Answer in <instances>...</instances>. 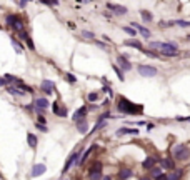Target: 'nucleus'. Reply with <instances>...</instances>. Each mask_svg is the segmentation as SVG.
Wrapping results in <instances>:
<instances>
[{"mask_svg": "<svg viewBox=\"0 0 190 180\" xmlns=\"http://www.w3.org/2000/svg\"><path fill=\"white\" fill-rule=\"evenodd\" d=\"M115 108H117V112L120 115H144V112H145L144 105L129 100L125 95H117Z\"/></svg>", "mask_w": 190, "mask_h": 180, "instance_id": "obj_1", "label": "nucleus"}, {"mask_svg": "<svg viewBox=\"0 0 190 180\" xmlns=\"http://www.w3.org/2000/svg\"><path fill=\"white\" fill-rule=\"evenodd\" d=\"M170 157L175 162H188L190 160V147L187 144H175L170 147Z\"/></svg>", "mask_w": 190, "mask_h": 180, "instance_id": "obj_2", "label": "nucleus"}, {"mask_svg": "<svg viewBox=\"0 0 190 180\" xmlns=\"http://www.w3.org/2000/svg\"><path fill=\"white\" fill-rule=\"evenodd\" d=\"M5 25H7L14 33H18L20 30L25 29V23H23L22 17L17 14H7L5 15Z\"/></svg>", "mask_w": 190, "mask_h": 180, "instance_id": "obj_3", "label": "nucleus"}, {"mask_svg": "<svg viewBox=\"0 0 190 180\" xmlns=\"http://www.w3.org/2000/svg\"><path fill=\"white\" fill-rule=\"evenodd\" d=\"M83 150H85V147H80V148H77V150H73L72 154L68 155V159L65 160V165H64V169H62V177L64 175H67L68 172H70V169H72L73 165H77V162H79V159L82 157V154H83Z\"/></svg>", "mask_w": 190, "mask_h": 180, "instance_id": "obj_4", "label": "nucleus"}, {"mask_svg": "<svg viewBox=\"0 0 190 180\" xmlns=\"http://www.w3.org/2000/svg\"><path fill=\"white\" fill-rule=\"evenodd\" d=\"M33 104H35V115H45L47 110L50 108V100L45 95H39V97H33Z\"/></svg>", "mask_w": 190, "mask_h": 180, "instance_id": "obj_5", "label": "nucleus"}, {"mask_svg": "<svg viewBox=\"0 0 190 180\" xmlns=\"http://www.w3.org/2000/svg\"><path fill=\"white\" fill-rule=\"evenodd\" d=\"M137 72H139L140 77H144V79H152V77L158 75V69L157 67L148 65V64H139L137 65Z\"/></svg>", "mask_w": 190, "mask_h": 180, "instance_id": "obj_6", "label": "nucleus"}, {"mask_svg": "<svg viewBox=\"0 0 190 180\" xmlns=\"http://www.w3.org/2000/svg\"><path fill=\"white\" fill-rule=\"evenodd\" d=\"M39 90H40V94H42V95H45V97H50L55 90H57V85H55L54 80L43 79L42 82H40V85H39Z\"/></svg>", "mask_w": 190, "mask_h": 180, "instance_id": "obj_7", "label": "nucleus"}, {"mask_svg": "<svg viewBox=\"0 0 190 180\" xmlns=\"http://www.w3.org/2000/svg\"><path fill=\"white\" fill-rule=\"evenodd\" d=\"M105 7H107V10L110 12L112 15H115V17H125V15H129V8H127L125 5H118V4L107 2Z\"/></svg>", "mask_w": 190, "mask_h": 180, "instance_id": "obj_8", "label": "nucleus"}, {"mask_svg": "<svg viewBox=\"0 0 190 180\" xmlns=\"http://www.w3.org/2000/svg\"><path fill=\"white\" fill-rule=\"evenodd\" d=\"M102 170H104V165H102L100 160L93 162L92 167L89 169V180H102V177H104Z\"/></svg>", "mask_w": 190, "mask_h": 180, "instance_id": "obj_9", "label": "nucleus"}, {"mask_svg": "<svg viewBox=\"0 0 190 180\" xmlns=\"http://www.w3.org/2000/svg\"><path fill=\"white\" fill-rule=\"evenodd\" d=\"M50 107H52V112H54L55 117L67 119V115H68V107L65 104H60L58 100H55V102H52V104H50Z\"/></svg>", "mask_w": 190, "mask_h": 180, "instance_id": "obj_10", "label": "nucleus"}, {"mask_svg": "<svg viewBox=\"0 0 190 180\" xmlns=\"http://www.w3.org/2000/svg\"><path fill=\"white\" fill-rule=\"evenodd\" d=\"M115 64H117L125 73H127V72H132V70H133V64H132V62H130L127 57H123L122 54L117 55V58H115Z\"/></svg>", "mask_w": 190, "mask_h": 180, "instance_id": "obj_11", "label": "nucleus"}, {"mask_svg": "<svg viewBox=\"0 0 190 180\" xmlns=\"http://www.w3.org/2000/svg\"><path fill=\"white\" fill-rule=\"evenodd\" d=\"M117 137H125V135H133V137H139L140 135V130L137 127H129V125H122L120 129L115 132Z\"/></svg>", "mask_w": 190, "mask_h": 180, "instance_id": "obj_12", "label": "nucleus"}, {"mask_svg": "<svg viewBox=\"0 0 190 180\" xmlns=\"http://www.w3.org/2000/svg\"><path fill=\"white\" fill-rule=\"evenodd\" d=\"M158 165H160L165 172H170V170L177 169V162L172 157H160V159H158Z\"/></svg>", "mask_w": 190, "mask_h": 180, "instance_id": "obj_13", "label": "nucleus"}, {"mask_svg": "<svg viewBox=\"0 0 190 180\" xmlns=\"http://www.w3.org/2000/svg\"><path fill=\"white\" fill-rule=\"evenodd\" d=\"M75 129L80 135H87L89 133V129H90V123H89V117H83V119L77 120L75 122Z\"/></svg>", "mask_w": 190, "mask_h": 180, "instance_id": "obj_14", "label": "nucleus"}, {"mask_svg": "<svg viewBox=\"0 0 190 180\" xmlns=\"http://www.w3.org/2000/svg\"><path fill=\"white\" fill-rule=\"evenodd\" d=\"M130 27H133V29H135L137 32L140 33V35L144 37L145 40H150V37H152V32H150V30H148V27L142 25V23H137V22H130Z\"/></svg>", "mask_w": 190, "mask_h": 180, "instance_id": "obj_15", "label": "nucleus"}, {"mask_svg": "<svg viewBox=\"0 0 190 180\" xmlns=\"http://www.w3.org/2000/svg\"><path fill=\"white\" fill-rule=\"evenodd\" d=\"M10 43H12V47H14V50L17 52V54H23V52H25V45H23V42H20L18 37L15 35L14 32L10 33Z\"/></svg>", "mask_w": 190, "mask_h": 180, "instance_id": "obj_16", "label": "nucleus"}, {"mask_svg": "<svg viewBox=\"0 0 190 180\" xmlns=\"http://www.w3.org/2000/svg\"><path fill=\"white\" fill-rule=\"evenodd\" d=\"M83 117H89V105H82V107H79L75 112L72 113V122L75 123L77 120H80V119H83Z\"/></svg>", "mask_w": 190, "mask_h": 180, "instance_id": "obj_17", "label": "nucleus"}, {"mask_svg": "<svg viewBox=\"0 0 190 180\" xmlns=\"http://www.w3.org/2000/svg\"><path fill=\"white\" fill-rule=\"evenodd\" d=\"M158 159H160V157H157V155H148V157H145L144 162H142V169L144 170H150L152 167L158 165Z\"/></svg>", "mask_w": 190, "mask_h": 180, "instance_id": "obj_18", "label": "nucleus"}, {"mask_svg": "<svg viewBox=\"0 0 190 180\" xmlns=\"http://www.w3.org/2000/svg\"><path fill=\"white\" fill-rule=\"evenodd\" d=\"M123 45H125V47H130V48H135V50H139V52H142V50H144V43H142V42H140V40L139 39H125V40H123Z\"/></svg>", "mask_w": 190, "mask_h": 180, "instance_id": "obj_19", "label": "nucleus"}, {"mask_svg": "<svg viewBox=\"0 0 190 180\" xmlns=\"http://www.w3.org/2000/svg\"><path fill=\"white\" fill-rule=\"evenodd\" d=\"M45 172H47L45 163H35V165L32 167V170H30V177H32V178H37V177H42Z\"/></svg>", "mask_w": 190, "mask_h": 180, "instance_id": "obj_20", "label": "nucleus"}, {"mask_svg": "<svg viewBox=\"0 0 190 180\" xmlns=\"http://www.w3.org/2000/svg\"><path fill=\"white\" fill-rule=\"evenodd\" d=\"M5 92H7L8 95H12V97H17V98H22V97H25V92L23 90H20L17 85H8L5 87Z\"/></svg>", "mask_w": 190, "mask_h": 180, "instance_id": "obj_21", "label": "nucleus"}, {"mask_svg": "<svg viewBox=\"0 0 190 180\" xmlns=\"http://www.w3.org/2000/svg\"><path fill=\"white\" fill-rule=\"evenodd\" d=\"M107 125H108V122H107V120H95V123H93L92 130H89V133H87V137H92L93 133L100 132V130H102V129H105Z\"/></svg>", "mask_w": 190, "mask_h": 180, "instance_id": "obj_22", "label": "nucleus"}, {"mask_svg": "<svg viewBox=\"0 0 190 180\" xmlns=\"http://www.w3.org/2000/svg\"><path fill=\"white\" fill-rule=\"evenodd\" d=\"M133 175H135V172L132 169H129V167H123V169L118 170V180H129Z\"/></svg>", "mask_w": 190, "mask_h": 180, "instance_id": "obj_23", "label": "nucleus"}, {"mask_svg": "<svg viewBox=\"0 0 190 180\" xmlns=\"http://www.w3.org/2000/svg\"><path fill=\"white\" fill-rule=\"evenodd\" d=\"M167 173H169V180H182L183 175H185V170L183 169H173Z\"/></svg>", "mask_w": 190, "mask_h": 180, "instance_id": "obj_24", "label": "nucleus"}, {"mask_svg": "<svg viewBox=\"0 0 190 180\" xmlns=\"http://www.w3.org/2000/svg\"><path fill=\"white\" fill-rule=\"evenodd\" d=\"M27 144L32 150H37V145H39V137L32 132H27Z\"/></svg>", "mask_w": 190, "mask_h": 180, "instance_id": "obj_25", "label": "nucleus"}, {"mask_svg": "<svg viewBox=\"0 0 190 180\" xmlns=\"http://www.w3.org/2000/svg\"><path fill=\"white\" fill-rule=\"evenodd\" d=\"M170 27H180V29H190V20H182V18H175V20L169 22Z\"/></svg>", "mask_w": 190, "mask_h": 180, "instance_id": "obj_26", "label": "nucleus"}, {"mask_svg": "<svg viewBox=\"0 0 190 180\" xmlns=\"http://www.w3.org/2000/svg\"><path fill=\"white\" fill-rule=\"evenodd\" d=\"M140 17H142V22H144V23H152V22H154V15H152V12L145 10V8L140 10Z\"/></svg>", "mask_w": 190, "mask_h": 180, "instance_id": "obj_27", "label": "nucleus"}, {"mask_svg": "<svg viewBox=\"0 0 190 180\" xmlns=\"http://www.w3.org/2000/svg\"><path fill=\"white\" fill-rule=\"evenodd\" d=\"M112 70L115 72V75L118 77V80H120V82H125V72H123V70L120 69L117 64H112Z\"/></svg>", "mask_w": 190, "mask_h": 180, "instance_id": "obj_28", "label": "nucleus"}, {"mask_svg": "<svg viewBox=\"0 0 190 180\" xmlns=\"http://www.w3.org/2000/svg\"><path fill=\"white\" fill-rule=\"evenodd\" d=\"M164 172H165V170L162 169L160 165H155V167H152V169L148 170V175L152 177V180H154V178H157V177L160 175V173H164Z\"/></svg>", "mask_w": 190, "mask_h": 180, "instance_id": "obj_29", "label": "nucleus"}, {"mask_svg": "<svg viewBox=\"0 0 190 180\" xmlns=\"http://www.w3.org/2000/svg\"><path fill=\"white\" fill-rule=\"evenodd\" d=\"M5 79H7V82H8V85H17V83H20V82H23V80L20 79V77H15V75H12V73H5Z\"/></svg>", "mask_w": 190, "mask_h": 180, "instance_id": "obj_30", "label": "nucleus"}, {"mask_svg": "<svg viewBox=\"0 0 190 180\" xmlns=\"http://www.w3.org/2000/svg\"><path fill=\"white\" fill-rule=\"evenodd\" d=\"M98 98H100V92H89L87 94V102L89 104H97Z\"/></svg>", "mask_w": 190, "mask_h": 180, "instance_id": "obj_31", "label": "nucleus"}, {"mask_svg": "<svg viewBox=\"0 0 190 180\" xmlns=\"http://www.w3.org/2000/svg\"><path fill=\"white\" fill-rule=\"evenodd\" d=\"M80 37H82L83 40H90V42L95 40V33L90 32V30H82V32H80Z\"/></svg>", "mask_w": 190, "mask_h": 180, "instance_id": "obj_32", "label": "nucleus"}, {"mask_svg": "<svg viewBox=\"0 0 190 180\" xmlns=\"http://www.w3.org/2000/svg\"><path fill=\"white\" fill-rule=\"evenodd\" d=\"M23 45H25L27 48H29V52H37V47H35V42H33L32 37H29V39L23 42Z\"/></svg>", "mask_w": 190, "mask_h": 180, "instance_id": "obj_33", "label": "nucleus"}, {"mask_svg": "<svg viewBox=\"0 0 190 180\" xmlns=\"http://www.w3.org/2000/svg\"><path fill=\"white\" fill-rule=\"evenodd\" d=\"M122 30L125 33H129L130 37H132V39H137V35H139V32H137L135 29H133V27H130V25H125V27H122Z\"/></svg>", "mask_w": 190, "mask_h": 180, "instance_id": "obj_34", "label": "nucleus"}, {"mask_svg": "<svg viewBox=\"0 0 190 180\" xmlns=\"http://www.w3.org/2000/svg\"><path fill=\"white\" fill-rule=\"evenodd\" d=\"M100 94H107L110 98H114V97H115V95H114V90H112V85H110V83H108V85H104V87H102V88H100Z\"/></svg>", "mask_w": 190, "mask_h": 180, "instance_id": "obj_35", "label": "nucleus"}, {"mask_svg": "<svg viewBox=\"0 0 190 180\" xmlns=\"http://www.w3.org/2000/svg\"><path fill=\"white\" fill-rule=\"evenodd\" d=\"M142 54H144V55H147V57H150V58H160L158 52H154L152 48H144V50H142Z\"/></svg>", "mask_w": 190, "mask_h": 180, "instance_id": "obj_36", "label": "nucleus"}, {"mask_svg": "<svg viewBox=\"0 0 190 180\" xmlns=\"http://www.w3.org/2000/svg\"><path fill=\"white\" fill-rule=\"evenodd\" d=\"M64 80L65 82H68V83H77V77L73 75V73H70V72L64 73Z\"/></svg>", "mask_w": 190, "mask_h": 180, "instance_id": "obj_37", "label": "nucleus"}, {"mask_svg": "<svg viewBox=\"0 0 190 180\" xmlns=\"http://www.w3.org/2000/svg\"><path fill=\"white\" fill-rule=\"evenodd\" d=\"M33 127H35L37 130H40L42 133H48V125H43V123L35 122V123H33Z\"/></svg>", "mask_w": 190, "mask_h": 180, "instance_id": "obj_38", "label": "nucleus"}, {"mask_svg": "<svg viewBox=\"0 0 190 180\" xmlns=\"http://www.w3.org/2000/svg\"><path fill=\"white\" fill-rule=\"evenodd\" d=\"M23 110H27L29 113H35V104H33V102L25 104V105H23Z\"/></svg>", "mask_w": 190, "mask_h": 180, "instance_id": "obj_39", "label": "nucleus"}, {"mask_svg": "<svg viewBox=\"0 0 190 180\" xmlns=\"http://www.w3.org/2000/svg\"><path fill=\"white\" fill-rule=\"evenodd\" d=\"M93 43H95V45H98L100 48H108V43H107V42H100V40H93Z\"/></svg>", "mask_w": 190, "mask_h": 180, "instance_id": "obj_40", "label": "nucleus"}, {"mask_svg": "<svg viewBox=\"0 0 190 180\" xmlns=\"http://www.w3.org/2000/svg\"><path fill=\"white\" fill-rule=\"evenodd\" d=\"M110 104H112V98H110V97H107V98H104V102H102L100 105H102V107H105V108H107V107L110 108Z\"/></svg>", "mask_w": 190, "mask_h": 180, "instance_id": "obj_41", "label": "nucleus"}, {"mask_svg": "<svg viewBox=\"0 0 190 180\" xmlns=\"http://www.w3.org/2000/svg\"><path fill=\"white\" fill-rule=\"evenodd\" d=\"M35 122L43 123V125H47V119H45V115H37V120H35Z\"/></svg>", "mask_w": 190, "mask_h": 180, "instance_id": "obj_42", "label": "nucleus"}, {"mask_svg": "<svg viewBox=\"0 0 190 180\" xmlns=\"http://www.w3.org/2000/svg\"><path fill=\"white\" fill-rule=\"evenodd\" d=\"M0 87H2V88H5V87H8V82H7V79H5L4 75L0 77Z\"/></svg>", "mask_w": 190, "mask_h": 180, "instance_id": "obj_43", "label": "nucleus"}, {"mask_svg": "<svg viewBox=\"0 0 190 180\" xmlns=\"http://www.w3.org/2000/svg\"><path fill=\"white\" fill-rule=\"evenodd\" d=\"M29 2H33V0H18V7H20V8H25Z\"/></svg>", "mask_w": 190, "mask_h": 180, "instance_id": "obj_44", "label": "nucleus"}, {"mask_svg": "<svg viewBox=\"0 0 190 180\" xmlns=\"http://www.w3.org/2000/svg\"><path fill=\"white\" fill-rule=\"evenodd\" d=\"M154 180H169V173L164 172V173H160V175H158L157 178H154Z\"/></svg>", "mask_w": 190, "mask_h": 180, "instance_id": "obj_45", "label": "nucleus"}, {"mask_svg": "<svg viewBox=\"0 0 190 180\" xmlns=\"http://www.w3.org/2000/svg\"><path fill=\"white\" fill-rule=\"evenodd\" d=\"M158 27H160V29H169V22H165V20H160L158 22Z\"/></svg>", "mask_w": 190, "mask_h": 180, "instance_id": "obj_46", "label": "nucleus"}, {"mask_svg": "<svg viewBox=\"0 0 190 180\" xmlns=\"http://www.w3.org/2000/svg\"><path fill=\"white\" fill-rule=\"evenodd\" d=\"M145 129H147V130H154V129H155V123L147 122V123H145Z\"/></svg>", "mask_w": 190, "mask_h": 180, "instance_id": "obj_47", "label": "nucleus"}, {"mask_svg": "<svg viewBox=\"0 0 190 180\" xmlns=\"http://www.w3.org/2000/svg\"><path fill=\"white\" fill-rule=\"evenodd\" d=\"M39 2H40V4H43V5H47V7H54L50 0H39Z\"/></svg>", "mask_w": 190, "mask_h": 180, "instance_id": "obj_48", "label": "nucleus"}, {"mask_svg": "<svg viewBox=\"0 0 190 180\" xmlns=\"http://www.w3.org/2000/svg\"><path fill=\"white\" fill-rule=\"evenodd\" d=\"M67 27H68V29H72V30H75V29H77L75 22H67Z\"/></svg>", "mask_w": 190, "mask_h": 180, "instance_id": "obj_49", "label": "nucleus"}, {"mask_svg": "<svg viewBox=\"0 0 190 180\" xmlns=\"http://www.w3.org/2000/svg\"><path fill=\"white\" fill-rule=\"evenodd\" d=\"M104 17L107 18V20H112V18H114V17H112V14H110V12H108V14L105 12V14H104Z\"/></svg>", "mask_w": 190, "mask_h": 180, "instance_id": "obj_50", "label": "nucleus"}, {"mask_svg": "<svg viewBox=\"0 0 190 180\" xmlns=\"http://www.w3.org/2000/svg\"><path fill=\"white\" fill-rule=\"evenodd\" d=\"M50 2H52L54 7H58V5H60V0H50Z\"/></svg>", "mask_w": 190, "mask_h": 180, "instance_id": "obj_51", "label": "nucleus"}, {"mask_svg": "<svg viewBox=\"0 0 190 180\" xmlns=\"http://www.w3.org/2000/svg\"><path fill=\"white\" fill-rule=\"evenodd\" d=\"M139 180H152V177L150 175H148V173H147V175H144V177H140V178Z\"/></svg>", "mask_w": 190, "mask_h": 180, "instance_id": "obj_52", "label": "nucleus"}, {"mask_svg": "<svg viewBox=\"0 0 190 180\" xmlns=\"http://www.w3.org/2000/svg\"><path fill=\"white\" fill-rule=\"evenodd\" d=\"M102 180H114V178H112V175H104L102 177Z\"/></svg>", "mask_w": 190, "mask_h": 180, "instance_id": "obj_53", "label": "nucleus"}, {"mask_svg": "<svg viewBox=\"0 0 190 180\" xmlns=\"http://www.w3.org/2000/svg\"><path fill=\"white\" fill-rule=\"evenodd\" d=\"M182 55H183V57H190V50H188V52H183Z\"/></svg>", "mask_w": 190, "mask_h": 180, "instance_id": "obj_54", "label": "nucleus"}, {"mask_svg": "<svg viewBox=\"0 0 190 180\" xmlns=\"http://www.w3.org/2000/svg\"><path fill=\"white\" fill-rule=\"evenodd\" d=\"M185 40H187V42H190V33H188V35L185 37Z\"/></svg>", "mask_w": 190, "mask_h": 180, "instance_id": "obj_55", "label": "nucleus"}, {"mask_svg": "<svg viewBox=\"0 0 190 180\" xmlns=\"http://www.w3.org/2000/svg\"><path fill=\"white\" fill-rule=\"evenodd\" d=\"M5 29V25H2V23H0V30H4Z\"/></svg>", "mask_w": 190, "mask_h": 180, "instance_id": "obj_56", "label": "nucleus"}, {"mask_svg": "<svg viewBox=\"0 0 190 180\" xmlns=\"http://www.w3.org/2000/svg\"><path fill=\"white\" fill-rule=\"evenodd\" d=\"M60 180H70V178H64V177H62V178Z\"/></svg>", "mask_w": 190, "mask_h": 180, "instance_id": "obj_57", "label": "nucleus"}, {"mask_svg": "<svg viewBox=\"0 0 190 180\" xmlns=\"http://www.w3.org/2000/svg\"><path fill=\"white\" fill-rule=\"evenodd\" d=\"M188 169H190V162H188Z\"/></svg>", "mask_w": 190, "mask_h": 180, "instance_id": "obj_58", "label": "nucleus"}]
</instances>
